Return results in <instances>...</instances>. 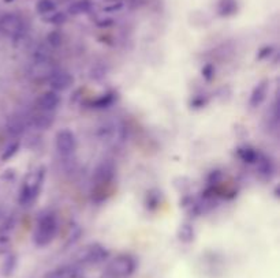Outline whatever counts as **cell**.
Returning a JSON list of instances; mask_svg holds the SVG:
<instances>
[{"label":"cell","mask_w":280,"mask_h":278,"mask_svg":"<svg viewBox=\"0 0 280 278\" xmlns=\"http://www.w3.org/2000/svg\"><path fill=\"white\" fill-rule=\"evenodd\" d=\"M57 221L53 213L42 214L37 221L36 231H34V244L37 247H47L51 244L53 237L56 236Z\"/></svg>","instance_id":"1"},{"label":"cell","mask_w":280,"mask_h":278,"mask_svg":"<svg viewBox=\"0 0 280 278\" xmlns=\"http://www.w3.org/2000/svg\"><path fill=\"white\" fill-rule=\"evenodd\" d=\"M45 176V169L44 168H37L36 170L30 172L26 176L23 184L21 188V195H19V202L23 206H27L34 202V199L38 195V192L41 190L42 181Z\"/></svg>","instance_id":"2"},{"label":"cell","mask_w":280,"mask_h":278,"mask_svg":"<svg viewBox=\"0 0 280 278\" xmlns=\"http://www.w3.org/2000/svg\"><path fill=\"white\" fill-rule=\"evenodd\" d=\"M135 259L130 255H119L109 263L107 269V276L109 278L130 277L135 270Z\"/></svg>","instance_id":"3"},{"label":"cell","mask_w":280,"mask_h":278,"mask_svg":"<svg viewBox=\"0 0 280 278\" xmlns=\"http://www.w3.org/2000/svg\"><path fill=\"white\" fill-rule=\"evenodd\" d=\"M108 251L103 246H100V244H90V246H86L85 248H82L78 253L77 258L81 263L97 265V263H101L103 261H105L108 258Z\"/></svg>","instance_id":"4"},{"label":"cell","mask_w":280,"mask_h":278,"mask_svg":"<svg viewBox=\"0 0 280 278\" xmlns=\"http://www.w3.org/2000/svg\"><path fill=\"white\" fill-rule=\"evenodd\" d=\"M0 31L5 36L19 38L23 33V22L15 14H5L0 18Z\"/></svg>","instance_id":"5"},{"label":"cell","mask_w":280,"mask_h":278,"mask_svg":"<svg viewBox=\"0 0 280 278\" xmlns=\"http://www.w3.org/2000/svg\"><path fill=\"white\" fill-rule=\"evenodd\" d=\"M101 138L111 144L122 143L126 138V127L122 122H111L101 129Z\"/></svg>","instance_id":"6"},{"label":"cell","mask_w":280,"mask_h":278,"mask_svg":"<svg viewBox=\"0 0 280 278\" xmlns=\"http://www.w3.org/2000/svg\"><path fill=\"white\" fill-rule=\"evenodd\" d=\"M115 176V165L111 160L101 161L94 170L93 181L97 187H107Z\"/></svg>","instance_id":"7"},{"label":"cell","mask_w":280,"mask_h":278,"mask_svg":"<svg viewBox=\"0 0 280 278\" xmlns=\"http://www.w3.org/2000/svg\"><path fill=\"white\" fill-rule=\"evenodd\" d=\"M77 146V139L75 135L70 131V130H60L56 134V150L59 151V154L64 155H71L75 150Z\"/></svg>","instance_id":"8"},{"label":"cell","mask_w":280,"mask_h":278,"mask_svg":"<svg viewBox=\"0 0 280 278\" xmlns=\"http://www.w3.org/2000/svg\"><path fill=\"white\" fill-rule=\"evenodd\" d=\"M47 82L49 83L55 92L57 90H66L68 89L74 82V78L71 77V74L66 70H60V68H55L49 78L47 79Z\"/></svg>","instance_id":"9"},{"label":"cell","mask_w":280,"mask_h":278,"mask_svg":"<svg viewBox=\"0 0 280 278\" xmlns=\"http://www.w3.org/2000/svg\"><path fill=\"white\" fill-rule=\"evenodd\" d=\"M55 68L56 67L52 64L51 59H47V60H34V63L31 64L30 70H29V75H30L31 79L38 81V82L40 81H47Z\"/></svg>","instance_id":"10"},{"label":"cell","mask_w":280,"mask_h":278,"mask_svg":"<svg viewBox=\"0 0 280 278\" xmlns=\"http://www.w3.org/2000/svg\"><path fill=\"white\" fill-rule=\"evenodd\" d=\"M60 103V97L55 90H49V92L42 93L40 97L37 98L36 107L40 111H55L56 107Z\"/></svg>","instance_id":"11"},{"label":"cell","mask_w":280,"mask_h":278,"mask_svg":"<svg viewBox=\"0 0 280 278\" xmlns=\"http://www.w3.org/2000/svg\"><path fill=\"white\" fill-rule=\"evenodd\" d=\"M25 120L22 118L21 115H15V116H11L8 120H7V123H5V131L8 133L10 137L12 138H18V137H21L23 134V131H25Z\"/></svg>","instance_id":"12"},{"label":"cell","mask_w":280,"mask_h":278,"mask_svg":"<svg viewBox=\"0 0 280 278\" xmlns=\"http://www.w3.org/2000/svg\"><path fill=\"white\" fill-rule=\"evenodd\" d=\"M53 112L52 111H37L36 114L31 116V123L38 130H47L53 124Z\"/></svg>","instance_id":"13"},{"label":"cell","mask_w":280,"mask_h":278,"mask_svg":"<svg viewBox=\"0 0 280 278\" xmlns=\"http://www.w3.org/2000/svg\"><path fill=\"white\" fill-rule=\"evenodd\" d=\"M267 94H268V81H263V82H260L259 85L253 89V92L250 94V107H252V108H257L259 105H261V104L264 103Z\"/></svg>","instance_id":"14"},{"label":"cell","mask_w":280,"mask_h":278,"mask_svg":"<svg viewBox=\"0 0 280 278\" xmlns=\"http://www.w3.org/2000/svg\"><path fill=\"white\" fill-rule=\"evenodd\" d=\"M78 268L74 265H64L59 268L53 269L49 273L45 274L44 278H77Z\"/></svg>","instance_id":"15"},{"label":"cell","mask_w":280,"mask_h":278,"mask_svg":"<svg viewBox=\"0 0 280 278\" xmlns=\"http://www.w3.org/2000/svg\"><path fill=\"white\" fill-rule=\"evenodd\" d=\"M255 165L260 175L271 176L272 175V172H274L272 161H271L268 157H265V155L263 154H259V158H257V161L255 162Z\"/></svg>","instance_id":"16"},{"label":"cell","mask_w":280,"mask_h":278,"mask_svg":"<svg viewBox=\"0 0 280 278\" xmlns=\"http://www.w3.org/2000/svg\"><path fill=\"white\" fill-rule=\"evenodd\" d=\"M259 154L260 153H257L253 147H248V146L238 149V157L246 164H255L259 158Z\"/></svg>","instance_id":"17"},{"label":"cell","mask_w":280,"mask_h":278,"mask_svg":"<svg viewBox=\"0 0 280 278\" xmlns=\"http://www.w3.org/2000/svg\"><path fill=\"white\" fill-rule=\"evenodd\" d=\"M16 269V257L14 254H7L3 266H1V274L4 277H11Z\"/></svg>","instance_id":"18"},{"label":"cell","mask_w":280,"mask_h":278,"mask_svg":"<svg viewBox=\"0 0 280 278\" xmlns=\"http://www.w3.org/2000/svg\"><path fill=\"white\" fill-rule=\"evenodd\" d=\"M178 237L182 243H190L194 239V228L190 224H182L179 231H178Z\"/></svg>","instance_id":"19"},{"label":"cell","mask_w":280,"mask_h":278,"mask_svg":"<svg viewBox=\"0 0 280 278\" xmlns=\"http://www.w3.org/2000/svg\"><path fill=\"white\" fill-rule=\"evenodd\" d=\"M18 150H19V142L18 140L8 143L1 153V161H8L10 158H12L18 153Z\"/></svg>","instance_id":"20"},{"label":"cell","mask_w":280,"mask_h":278,"mask_svg":"<svg viewBox=\"0 0 280 278\" xmlns=\"http://www.w3.org/2000/svg\"><path fill=\"white\" fill-rule=\"evenodd\" d=\"M114 100H115L114 94H104V96H101L99 100L94 101L93 107H96V108H107V107H109L111 104L114 103Z\"/></svg>","instance_id":"21"},{"label":"cell","mask_w":280,"mask_h":278,"mask_svg":"<svg viewBox=\"0 0 280 278\" xmlns=\"http://www.w3.org/2000/svg\"><path fill=\"white\" fill-rule=\"evenodd\" d=\"M146 205L149 209H155L160 205V195H159V192H148V195H146Z\"/></svg>","instance_id":"22"},{"label":"cell","mask_w":280,"mask_h":278,"mask_svg":"<svg viewBox=\"0 0 280 278\" xmlns=\"http://www.w3.org/2000/svg\"><path fill=\"white\" fill-rule=\"evenodd\" d=\"M10 246H11L10 237L7 236V235H1V236H0V255L8 254Z\"/></svg>","instance_id":"23"},{"label":"cell","mask_w":280,"mask_h":278,"mask_svg":"<svg viewBox=\"0 0 280 278\" xmlns=\"http://www.w3.org/2000/svg\"><path fill=\"white\" fill-rule=\"evenodd\" d=\"M55 8V5L52 3L51 0H41L38 4H37V11L41 12V14H45V12H49Z\"/></svg>","instance_id":"24"},{"label":"cell","mask_w":280,"mask_h":278,"mask_svg":"<svg viewBox=\"0 0 280 278\" xmlns=\"http://www.w3.org/2000/svg\"><path fill=\"white\" fill-rule=\"evenodd\" d=\"M88 11V3L86 1H79L77 4H74L71 7V12L73 14H81V12H85Z\"/></svg>","instance_id":"25"},{"label":"cell","mask_w":280,"mask_h":278,"mask_svg":"<svg viewBox=\"0 0 280 278\" xmlns=\"http://www.w3.org/2000/svg\"><path fill=\"white\" fill-rule=\"evenodd\" d=\"M213 74H215V68H213L211 64H208V66H205V67L203 68L204 78H207V79H212Z\"/></svg>","instance_id":"26"},{"label":"cell","mask_w":280,"mask_h":278,"mask_svg":"<svg viewBox=\"0 0 280 278\" xmlns=\"http://www.w3.org/2000/svg\"><path fill=\"white\" fill-rule=\"evenodd\" d=\"M48 41H49V44L53 46H57L59 44H60V41H62V38H60V36L57 34V33H52V34H49L48 36Z\"/></svg>","instance_id":"27"}]
</instances>
